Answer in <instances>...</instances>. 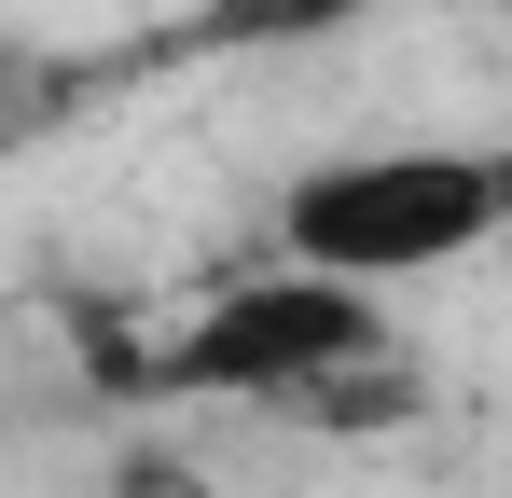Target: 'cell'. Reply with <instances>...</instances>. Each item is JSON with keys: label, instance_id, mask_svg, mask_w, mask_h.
I'll return each instance as SVG.
<instances>
[{"label": "cell", "instance_id": "cell-1", "mask_svg": "<svg viewBox=\"0 0 512 498\" xmlns=\"http://www.w3.org/2000/svg\"><path fill=\"white\" fill-rule=\"evenodd\" d=\"M250 249L402 305L429 277L512 249V139H346V153L277 180V208H263Z\"/></svg>", "mask_w": 512, "mask_h": 498}, {"label": "cell", "instance_id": "cell-2", "mask_svg": "<svg viewBox=\"0 0 512 498\" xmlns=\"http://www.w3.org/2000/svg\"><path fill=\"white\" fill-rule=\"evenodd\" d=\"M388 332H402V305H374V291H346V277H305V263H263L250 249L236 277H208V291L167 319L153 388H167V402L319 415V402H346L360 374H388Z\"/></svg>", "mask_w": 512, "mask_h": 498}]
</instances>
